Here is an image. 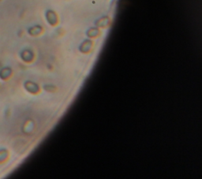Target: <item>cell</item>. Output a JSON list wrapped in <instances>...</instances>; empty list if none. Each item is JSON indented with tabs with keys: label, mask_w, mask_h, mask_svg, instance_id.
Segmentation results:
<instances>
[]
</instances>
